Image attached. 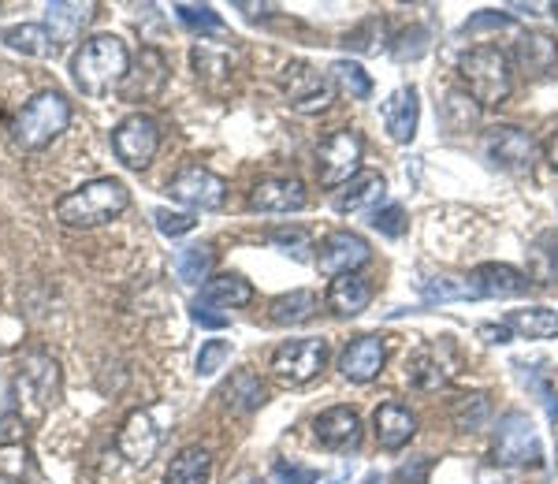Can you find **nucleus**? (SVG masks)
<instances>
[{"instance_id": "42", "label": "nucleus", "mask_w": 558, "mask_h": 484, "mask_svg": "<svg viewBox=\"0 0 558 484\" xmlns=\"http://www.w3.org/2000/svg\"><path fill=\"white\" fill-rule=\"evenodd\" d=\"M272 246H279L283 254H294L299 262H305V250H310V235L302 228H276L272 235Z\"/></svg>"}, {"instance_id": "40", "label": "nucleus", "mask_w": 558, "mask_h": 484, "mask_svg": "<svg viewBox=\"0 0 558 484\" xmlns=\"http://www.w3.org/2000/svg\"><path fill=\"white\" fill-rule=\"evenodd\" d=\"M191 60H194L197 78H205V83H209L213 75H231V57L228 52H213L209 45H197L191 52Z\"/></svg>"}, {"instance_id": "14", "label": "nucleus", "mask_w": 558, "mask_h": 484, "mask_svg": "<svg viewBox=\"0 0 558 484\" xmlns=\"http://www.w3.org/2000/svg\"><path fill=\"white\" fill-rule=\"evenodd\" d=\"M168 83V60L160 49H146L138 52V60H134V68L128 71V78L120 83V97L123 101H149V97H157L160 89Z\"/></svg>"}, {"instance_id": "13", "label": "nucleus", "mask_w": 558, "mask_h": 484, "mask_svg": "<svg viewBox=\"0 0 558 484\" xmlns=\"http://www.w3.org/2000/svg\"><path fill=\"white\" fill-rule=\"evenodd\" d=\"M15 388H20L23 399H31L34 407H49L57 402V391H60V370L49 354L41 351H31L20 362V376H15Z\"/></svg>"}, {"instance_id": "3", "label": "nucleus", "mask_w": 558, "mask_h": 484, "mask_svg": "<svg viewBox=\"0 0 558 484\" xmlns=\"http://www.w3.org/2000/svg\"><path fill=\"white\" fill-rule=\"evenodd\" d=\"M458 75H462V89L473 97L481 109H499L514 94V68L510 57L495 45H476L458 60Z\"/></svg>"}, {"instance_id": "20", "label": "nucleus", "mask_w": 558, "mask_h": 484, "mask_svg": "<svg viewBox=\"0 0 558 484\" xmlns=\"http://www.w3.org/2000/svg\"><path fill=\"white\" fill-rule=\"evenodd\" d=\"M157 444H160V433L146 410H134V414L123 421L120 433H116V447H120L123 459L134 465H146L153 455H157Z\"/></svg>"}, {"instance_id": "18", "label": "nucleus", "mask_w": 558, "mask_h": 484, "mask_svg": "<svg viewBox=\"0 0 558 484\" xmlns=\"http://www.w3.org/2000/svg\"><path fill=\"white\" fill-rule=\"evenodd\" d=\"M380 120H384L387 138L399 142V146H410L413 134H417V123H421V101H417V89H413V86H399V89H395V94L384 101Z\"/></svg>"}, {"instance_id": "30", "label": "nucleus", "mask_w": 558, "mask_h": 484, "mask_svg": "<svg viewBox=\"0 0 558 484\" xmlns=\"http://www.w3.org/2000/svg\"><path fill=\"white\" fill-rule=\"evenodd\" d=\"M0 41H4L8 49L23 52V57H38V60H49L52 52H57V41H52L49 26H41V23L8 26V31L0 34Z\"/></svg>"}, {"instance_id": "12", "label": "nucleus", "mask_w": 558, "mask_h": 484, "mask_svg": "<svg viewBox=\"0 0 558 484\" xmlns=\"http://www.w3.org/2000/svg\"><path fill=\"white\" fill-rule=\"evenodd\" d=\"M368 262H373V246H368L357 231H331V235L320 242L317 265H320V273L331 276V280H336V276H347V273H357V268Z\"/></svg>"}, {"instance_id": "47", "label": "nucleus", "mask_w": 558, "mask_h": 484, "mask_svg": "<svg viewBox=\"0 0 558 484\" xmlns=\"http://www.w3.org/2000/svg\"><path fill=\"white\" fill-rule=\"evenodd\" d=\"M191 317H194V325L213 328V331L228 328V317H223V313H213V306H202V302H194L191 306Z\"/></svg>"}, {"instance_id": "52", "label": "nucleus", "mask_w": 558, "mask_h": 484, "mask_svg": "<svg viewBox=\"0 0 558 484\" xmlns=\"http://www.w3.org/2000/svg\"><path fill=\"white\" fill-rule=\"evenodd\" d=\"M328 484H350V477H336V481H328Z\"/></svg>"}, {"instance_id": "34", "label": "nucleus", "mask_w": 558, "mask_h": 484, "mask_svg": "<svg viewBox=\"0 0 558 484\" xmlns=\"http://www.w3.org/2000/svg\"><path fill=\"white\" fill-rule=\"evenodd\" d=\"M331 83L350 94V101H368L373 97V78L357 60H336L331 64Z\"/></svg>"}, {"instance_id": "35", "label": "nucleus", "mask_w": 558, "mask_h": 484, "mask_svg": "<svg viewBox=\"0 0 558 484\" xmlns=\"http://www.w3.org/2000/svg\"><path fill=\"white\" fill-rule=\"evenodd\" d=\"M407 376H410L413 388H425V391L444 388V384H447V373H444V365H439L436 351H417V354H413L407 362Z\"/></svg>"}, {"instance_id": "36", "label": "nucleus", "mask_w": 558, "mask_h": 484, "mask_svg": "<svg viewBox=\"0 0 558 484\" xmlns=\"http://www.w3.org/2000/svg\"><path fill=\"white\" fill-rule=\"evenodd\" d=\"M179 280L183 283H202V280H209V273H213V250L205 246H186L183 254H179Z\"/></svg>"}, {"instance_id": "50", "label": "nucleus", "mask_w": 558, "mask_h": 484, "mask_svg": "<svg viewBox=\"0 0 558 484\" xmlns=\"http://www.w3.org/2000/svg\"><path fill=\"white\" fill-rule=\"evenodd\" d=\"M481 336H488V343H510L514 331H510L507 320H502V325H481Z\"/></svg>"}, {"instance_id": "7", "label": "nucleus", "mask_w": 558, "mask_h": 484, "mask_svg": "<svg viewBox=\"0 0 558 484\" xmlns=\"http://www.w3.org/2000/svg\"><path fill=\"white\" fill-rule=\"evenodd\" d=\"M492 455L499 465H536L539 459H544V447H539L533 418L521 414V410H510L507 418H499V425H495V440H492Z\"/></svg>"}, {"instance_id": "4", "label": "nucleus", "mask_w": 558, "mask_h": 484, "mask_svg": "<svg viewBox=\"0 0 558 484\" xmlns=\"http://www.w3.org/2000/svg\"><path fill=\"white\" fill-rule=\"evenodd\" d=\"M71 123V105L57 89H41L23 105L20 116L12 120V142L20 149H41L57 134H64Z\"/></svg>"}, {"instance_id": "41", "label": "nucleus", "mask_w": 558, "mask_h": 484, "mask_svg": "<svg viewBox=\"0 0 558 484\" xmlns=\"http://www.w3.org/2000/svg\"><path fill=\"white\" fill-rule=\"evenodd\" d=\"M228 358H231L228 339H209V343L202 347V354H197V376H216L228 365Z\"/></svg>"}, {"instance_id": "1", "label": "nucleus", "mask_w": 558, "mask_h": 484, "mask_svg": "<svg viewBox=\"0 0 558 484\" xmlns=\"http://www.w3.org/2000/svg\"><path fill=\"white\" fill-rule=\"evenodd\" d=\"M131 205V191L112 176L89 179L78 191L64 194L57 202V220L68 228H101V223L123 217Z\"/></svg>"}, {"instance_id": "48", "label": "nucleus", "mask_w": 558, "mask_h": 484, "mask_svg": "<svg viewBox=\"0 0 558 484\" xmlns=\"http://www.w3.org/2000/svg\"><path fill=\"white\" fill-rule=\"evenodd\" d=\"M484 26H510V15H499V12H481V15H473V20L462 26V31H465V34H476V31H484Z\"/></svg>"}, {"instance_id": "44", "label": "nucleus", "mask_w": 558, "mask_h": 484, "mask_svg": "<svg viewBox=\"0 0 558 484\" xmlns=\"http://www.w3.org/2000/svg\"><path fill=\"white\" fill-rule=\"evenodd\" d=\"M373 228L380 231L387 239H399L402 231H407V213L399 209V205H387V209H376L373 213Z\"/></svg>"}, {"instance_id": "24", "label": "nucleus", "mask_w": 558, "mask_h": 484, "mask_svg": "<svg viewBox=\"0 0 558 484\" xmlns=\"http://www.w3.org/2000/svg\"><path fill=\"white\" fill-rule=\"evenodd\" d=\"M202 306H223V310H242L254 302V287L250 280H242L239 273H220V276H209L202 287Z\"/></svg>"}, {"instance_id": "22", "label": "nucleus", "mask_w": 558, "mask_h": 484, "mask_svg": "<svg viewBox=\"0 0 558 484\" xmlns=\"http://www.w3.org/2000/svg\"><path fill=\"white\" fill-rule=\"evenodd\" d=\"M514 64L525 75H551L558 68V41L544 31H525L514 41Z\"/></svg>"}, {"instance_id": "19", "label": "nucleus", "mask_w": 558, "mask_h": 484, "mask_svg": "<svg viewBox=\"0 0 558 484\" xmlns=\"http://www.w3.org/2000/svg\"><path fill=\"white\" fill-rule=\"evenodd\" d=\"M470 283L476 287V299H518L529 291V276L518 273L514 265L484 262L473 268Z\"/></svg>"}, {"instance_id": "21", "label": "nucleus", "mask_w": 558, "mask_h": 484, "mask_svg": "<svg viewBox=\"0 0 558 484\" xmlns=\"http://www.w3.org/2000/svg\"><path fill=\"white\" fill-rule=\"evenodd\" d=\"M373 433L384 451H402L417 436V418L407 407H399V402H384L373 414Z\"/></svg>"}, {"instance_id": "29", "label": "nucleus", "mask_w": 558, "mask_h": 484, "mask_svg": "<svg viewBox=\"0 0 558 484\" xmlns=\"http://www.w3.org/2000/svg\"><path fill=\"white\" fill-rule=\"evenodd\" d=\"M209 473H213V451L194 444V447H183L172 459L165 484H209Z\"/></svg>"}, {"instance_id": "23", "label": "nucleus", "mask_w": 558, "mask_h": 484, "mask_svg": "<svg viewBox=\"0 0 558 484\" xmlns=\"http://www.w3.org/2000/svg\"><path fill=\"white\" fill-rule=\"evenodd\" d=\"M324 302H328V310L336 313V317H357V313L368 310V302H373V287L357 273L336 276V280L328 283Z\"/></svg>"}, {"instance_id": "33", "label": "nucleus", "mask_w": 558, "mask_h": 484, "mask_svg": "<svg viewBox=\"0 0 558 484\" xmlns=\"http://www.w3.org/2000/svg\"><path fill=\"white\" fill-rule=\"evenodd\" d=\"M481 105L473 101L465 89H451L447 94V101H444V123H447V131H454V134H465V131H476V123H481Z\"/></svg>"}, {"instance_id": "46", "label": "nucleus", "mask_w": 558, "mask_h": 484, "mask_svg": "<svg viewBox=\"0 0 558 484\" xmlns=\"http://www.w3.org/2000/svg\"><path fill=\"white\" fill-rule=\"evenodd\" d=\"M272 477H276V484H313V481H317V473H313V470H302V465L276 462V465H272Z\"/></svg>"}, {"instance_id": "26", "label": "nucleus", "mask_w": 558, "mask_h": 484, "mask_svg": "<svg viewBox=\"0 0 558 484\" xmlns=\"http://www.w3.org/2000/svg\"><path fill=\"white\" fill-rule=\"evenodd\" d=\"M384 191H387V183H384V176H380V172H357L347 186H339L336 209H339V213H362V209H373V205H380Z\"/></svg>"}, {"instance_id": "31", "label": "nucleus", "mask_w": 558, "mask_h": 484, "mask_svg": "<svg viewBox=\"0 0 558 484\" xmlns=\"http://www.w3.org/2000/svg\"><path fill=\"white\" fill-rule=\"evenodd\" d=\"M507 328L521 339H558V310L529 306L507 313Z\"/></svg>"}, {"instance_id": "16", "label": "nucleus", "mask_w": 558, "mask_h": 484, "mask_svg": "<svg viewBox=\"0 0 558 484\" xmlns=\"http://www.w3.org/2000/svg\"><path fill=\"white\" fill-rule=\"evenodd\" d=\"M305 202L310 194H305L302 179H260L246 198L254 213H299L305 209Z\"/></svg>"}, {"instance_id": "37", "label": "nucleus", "mask_w": 558, "mask_h": 484, "mask_svg": "<svg viewBox=\"0 0 558 484\" xmlns=\"http://www.w3.org/2000/svg\"><path fill=\"white\" fill-rule=\"evenodd\" d=\"M175 15L183 26H191L194 34H223V20L216 15V8L209 4H175Z\"/></svg>"}, {"instance_id": "51", "label": "nucleus", "mask_w": 558, "mask_h": 484, "mask_svg": "<svg viewBox=\"0 0 558 484\" xmlns=\"http://www.w3.org/2000/svg\"><path fill=\"white\" fill-rule=\"evenodd\" d=\"M547 165L558 172V131L551 134V142H547Z\"/></svg>"}, {"instance_id": "9", "label": "nucleus", "mask_w": 558, "mask_h": 484, "mask_svg": "<svg viewBox=\"0 0 558 484\" xmlns=\"http://www.w3.org/2000/svg\"><path fill=\"white\" fill-rule=\"evenodd\" d=\"M484 154H488L492 165L502 168V172L525 176L536 160V146L525 131L514 128V123H499V128H492L484 134Z\"/></svg>"}, {"instance_id": "38", "label": "nucleus", "mask_w": 558, "mask_h": 484, "mask_svg": "<svg viewBox=\"0 0 558 484\" xmlns=\"http://www.w3.org/2000/svg\"><path fill=\"white\" fill-rule=\"evenodd\" d=\"M488 414H492L488 396H465V399H458V407H454V421H458L462 433H476V428H484Z\"/></svg>"}, {"instance_id": "25", "label": "nucleus", "mask_w": 558, "mask_h": 484, "mask_svg": "<svg viewBox=\"0 0 558 484\" xmlns=\"http://www.w3.org/2000/svg\"><path fill=\"white\" fill-rule=\"evenodd\" d=\"M94 20V4H71V0H57L45 8V26H49L52 41H75Z\"/></svg>"}, {"instance_id": "6", "label": "nucleus", "mask_w": 558, "mask_h": 484, "mask_svg": "<svg viewBox=\"0 0 558 484\" xmlns=\"http://www.w3.org/2000/svg\"><path fill=\"white\" fill-rule=\"evenodd\" d=\"M324 365H328V343L324 339H287L272 351L268 370L287 388H302V384L317 380Z\"/></svg>"}, {"instance_id": "45", "label": "nucleus", "mask_w": 558, "mask_h": 484, "mask_svg": "<svg viewBox=\"0 0 558 484\" xmlns=\"http://www.w3.org/2000/svg\"><path fill=\"white\" fill-rule=\"evenodd\" d=\"M425 38H428V34L421 31V26H417V31L399 34V45H395V57H399V60H417L421 52L428 49V41H425Z\"/></svg>"}, {"instance_id": "2", "label": "nucleus", "mask_w": 558, "mask_h": 484, "mask_svg": "<svg viewBox=\"0 0 558 484\" xmlns=\"http://www.w3.org/2000/svg\"><path fill=\"white\" fill-rule=\"evenodd\" d=\"M128 71H131L128 45H123V38H116V34H97V38H89L71 57V75H75V86L86 97L108 94V89L128 78Z\"/></svg>"}, {"instance_id": "15", "label": "nucleus", "mask_w": 558, "mask_h": 484, "mask_svg": "<svg viewBox=\"0 0 558 484\" xmlns=\"http://www.w3.org/2000/svg\"><path fill=\"white\" fill-rule=\"evenodd\" d=\"M387 362V347L380 336H357L354 343H347V351L339 354V373L350 384H368L384 373Z\"/></svg>"}, {"instance_id": "39", "label": "nucleus", "mask_w": 558, "mask_h": 484, "mask_svg": "<svg viewBox=\"0 0 558 484\" xmlns=\"http://www.w3.org/2000/svg\"><path fill=\"white\" fill-rule=\"evenodd\" d=\"M451 299H476V287L470 280H454V276L425 283V302H451Z\"/></svg>"}, {"instance_id": "49", "label": "nucleus", "mask_w": 558, "mask_h": 484, "mask_svg": "<svg viewBox=\"0 0 558 484\" xmlns=\"http://www.w3.org/2000/svg\"><path fill=\"white\" fill-rule=\"evenodd\" d=\"M432 470V459L425 455V459H417L413 465H402L399 470V481H407V484H425V473Z\"/></svg>"}, {"instance_id": "53", "label": "nucleus", "mask_w": 558, "mask_h": 484, "mask_svg": "<svg viewBox=\"0 0 558 484\" xmlns=\"http://www.w3.org/2000/svg\"><path fill=\"white\" fill-rule=\"evenodd\" d=\"M551 15H555V20H558V0H555V4H551Z\"/></svg>"}, {"instance_id": "10", "label": "nucleus", "mask_w": 558, "mask_h": 484, "mask_svg": "<svg viewBox=\"0 0 558 484\" xmlns=\"http://www.w3.org/2000/svg\"><path fill=\"white\" fill-rule=\"evenodd\" d=\"M168 194H172L175 202L191 205V209H220V205L228 202V183L216 172H209V168L186 165L183 172L172 176Z\"/></svg>"}, {"instance_id": "5", "label": "nucleus", "mask_w": 558, "mask_h": 484, "mask_svg": "<svg viewBox=\"0 0 558 484\" xmlns=\"http://www.w3.org/2000/svg\"><path fill=\"white\" fill-rule=\"evenodd\" d=\"M362 157H365V142L354 128H339L320 142L317 149V179L328 191H339L350 179L362 172Z\"/></svg>"}, {"instance_id": "28", "label": "nucleus", "mask_w": 558, "mask_h": 484, "mask_svg": "<svg viewBox=\"0 0 558 484\" xmlns=\"http://www.w3.org/2000/svg\"><path fill=\"white\" fill-rule=\"evenodd\" d=\"M220 399H223V407L235 410V414H254L257 407H265V384H260L257 373L242 370L220 388Z\"/></svg>"}, {"instance_id": "17", "label": "nucleus", "mask_w": 558, "mask_h": 484, "mask_svg": "<svg viewBox=\"0 0 558 484\" xmlns=\"http://www.w3.org/2000/svg\"><path fill=\"white\" fill-rule=\"evenodd\" d=\"M313 436L328 451H350V447L362 444V418L350 407H328L313 421Z\"/></svg>"}, {"instance_id": "11", "label": "nucleus", "mask_w": 558, "mask_h": 484, "mask_svg": "<svg viewBox=\"0 0 558 484\" xmlns=\"http://www.w3.org/2000/svg\"><path fill=\"white\" fill-rule=\"evenodd\" d=\"M283 89H287V101H291L294 112L302 116H313V112H324L336 97V83L320 71H313L310 64H294L287 68V78H283Z\"/></svg>"}, {"instance_id": "32", "label": "nucleus", "mask_w": 558, "mask_h": 484, "mask_svg": "<svg viewBox=\"0 0 558 484\" xmlns=\"http://www.w3.org/2000/svg\"><path fill=\"white\" fill-rule=\"evenodd\" d=\"M558 276V231H544L529 246V283H551Z\"/></svg>"}, {"instance_id": "8", "label": "nucleus", "mask_w": 558, "mask_h": 484, "mask_svg": "<svg viewBox=\"0 0 558 484\" xmlns=\"http://www.w3.org/2000/svg\"><path fill=\"white\" fill-rule=\"evenodd\" d=\"M112 149L128 168H146L160 149L157 120L146 112H134V116H128V120H120L112 131Z\"/></svg>"}, {"instance_id": "27", "label": "nucleus", "mask_w": 558, "mask_h": 484, "mask_svg": "<svg viewBox=\"0 0 558 484\" xmlns=\"http://www.w3.org/2000/svg\"><path fill=\"white\" fill-rule=\"evenodd\" d=\"M320 310V299L317 291H305V287H299V291H287L279 294V299H272V306H268V317H272V325H305V320H313Z\"/></svg>"}, {"instance_id": "43", "label": "nucleus", "mask_w": 558, "mask_h": 484, "mask_svg": "<svg viewBox=\"0 0 558 484\" xmlns=\"http://www.w3.org/2000/svg\"><path fill=\"white\" fill-rule=\"evenodd\" d=\"M153 220H157V231L160 235H186V231H194V217L191 213H172V209H157L153 213Z\"/></svg>"}]
</instances>
